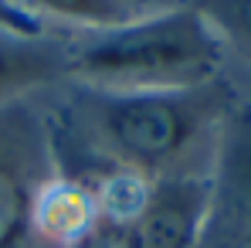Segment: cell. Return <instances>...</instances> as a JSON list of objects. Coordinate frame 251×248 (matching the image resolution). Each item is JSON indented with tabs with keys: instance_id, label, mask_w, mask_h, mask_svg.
I'll return each instance as SVG.
<instances>
[{
	"instance_id": "6da1fadb",
	"label": "cell",
	"mask_w": 251,
	"mask_h": 248,
	"mask_svg": "<svg viewBox=\"0 0 251 248\" xmlns=\"http://www.w3.org/2000/svg\"><path fill=\"white\" fill-rule=\"evenodd\" d=\"M238 102L224 75L176 92H99L75 85L44 123L54 164L65 173L119 166L146 180L207 177L221 126Z\"/></svg>"
},
{
	"instance_id": "7a4b0ae2",
	"label": "cell",
	"mask_w": 251,
	"mask_h": 248,
	"mask_svg": "<svg viewBox=\"0 0 251 248\" xmlns=\"http://www.w3.org/2000/svg\"><path fill=\"white\" fill-rule=\"evenodd\" d=\"M224 44L183 3L68 38V82L99 92H176L221 79Z\"/></svg>"
},
{
	"instance_id": "3957f363",
	"label": "cell",
	"mask_w": 251,
	"mask_h": 248,
	"mask_svg": "<svg viewBox=\"0 0 251 248\" xmlns=\"http://www.w3.org/2000/svg\"><path fill=\"white\" fill-rule=\"evenodd\" d=\"M58 170L48 123L27 102L0 106V248H44L34 235V191Z\"/></svg>"
},
{
	"instance_id": "277c9868",
	"label": "cell",
	"mask_w": 251,
	"mask_h": 248,
	"mask_svg": "<svg viewBox=\"0 0 251 248\" xmlns=\"http://www.w3.org/2000/svg\"><path fill=\"white\" fill-rule=\"evenodd\" d=\"M194 248H251V102H238L221 126Z\"/></svg>"
},
{
	"instance_id": "5b68a950",
	"label": "cell",
	"mask_w": 251,
	"mask_h": 248,
	"mask_svg": "<svg viewBox=\"0 0 251 248\" xmlns=\"http://www.w3.org/2000/svg\"><path fill=\"white\" fill-rule=\"evenodd\" d=\"M207 204V177L153 180L139 214L123 228H99L105 248H194Z\"/></svg>"
},
{
	"instance_id": "8992f818",
	"label": "cell",
	"mask_w": 251,
	"mask_h": 248,
	"mask_svg": "<svg viewBox=\"0 0 251 248\" xmlns=\"http://www.w3.org/2000/svg\"><path fill=\"white\" fill-rule=\"evenodd\" d=\"M34 235L44 248H78L99 231V204L92 184L78 173L54 170L34 191Z\"/></svg>"
},
{
	"instance_id": "52a82bcc",
	"label": "cell",
	"mask_w": 251,
	"mask_h": 248,
	"mask_svg": "<svg viewBox=\"0 0 251 248\" xmlns=\"http://www.w3.org/2000/svg\"><path fill=\"white\" fill-rule=\"evenodd\" d=\"M58 82H68V38L0 28V106L24 102L27 92Z\"/></svg>"
},
{
	"instance_id": "ba28073f",
	"label": "cell",
	"mask_w": 251,
	"mask_h": 248,
	"mask_svg": "<svg viewBox=\"0 0 251 248\" xmlns=\"http://www.w3.org/2000/svg\"><path fill=\"white\" fill-rule=\"evenodd\" d=\"M17 3L31 10L38 21L41 14H48V17L72 24L75 31L99 34V31H112V28H123L129 21L143 17L139 10L146 0H17Z\"/></svg>"
},
{
	"instance_id": "9c48e42d",
	"label": "cell",
	"mask_w": 251,
	"mask_h": 248,
	"mask_svg": "<svg viewBox=\"0 0 251 248\" xmlns=\"http://www.w3.org/2000/svg\"><path fill=\"white\" fill-rule=\"evenodd\" d=\"M176 3L190 7L217 34L224 51H234L241 61L251 65V0H176Z\"/></svg>"
},
{
	"instance_id": "30bf717a",
	"label": "cell",
	"mask_w": 251,
	"mask_h": 248,
	"mask_svg": "<svg viewBox=\"0 0 251 248\" xmlns=\"http://www.w3.org/2000/svg\"><path fill=\"white\" fill-rule=\"evenodd\" d=\"M78 248H105V245H102V242H99V238H95V235H92V238H88V242H85V245H78Z\"/></svg>"
}]
</instances>
